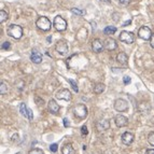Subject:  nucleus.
Returning a JSON list of instances; mask_svg holds the SVG:
<instances>
[{
  "label": "nucleus",
  "instance_id": "obj_26",
  "mask_svg": "<svg viewBox=\"0 0 154 154\" xmlns=\"http://www.w3.org/2000/svg\"><path fill=\"white\" fill-rule=\"evenodd\" d=\"M148 142H149L151 145L154 147V131H152V133L149 134V136H148Z\"/></svg>",
  "mask_w": 154,
  "mask_h": 154
},
{
  "label": "nucleus",
  "instance_id": "obj_15",
  "mask_svg": "<svg viewBox=\"0 0 154 154\" xmlns=\"http://www.w3.org/2000/svg\"><path fill=\"white\" fill-rule=\"evenodd\" d=\"M47 106H49V111L51 112L52 114H56L57 112L59 111V106L54 99H51L47 103Z\"/></svg>",
  "mask_w": 154,
  "mask_h": 154
},
{
  "label": "nucleus",
  "instance_id": "obj_37",
  "mask_svg": "<svg viewBox=\"0 0 154 154\" xmlns=\"http://www.w3.org/2000/svg\"><path fill=\"white\" fill-rule=\"evenodd\" d=\"M111 0H100V2H103V3H110Z\"/></svg>",
  "mask_w": 154,
  "mask_h": 154
},
{
  "label": "nucleus",
  "instance_id": "obj_7",
  "mask_svg": "<svg viewBox=\"0 0 154 154\" xmlns=\"http://www.w3.org/2000/svg\"><path fill=\"white\" fill-rule=\"evenodd\" d=\"M114 109L119 112H124L128 109V103L126 101L125 99L119 98L114 101Z\"/></svg>",
  "mask_w": 154,
  "mask_h": 154
},
{
  "label": "nucleus",
  "instance_id": "obj_9",
  "mask_svg": "<svg viewBox=\"0 0 154 154\" xmlns=\"http://www.w3.org/2000/svg\"><path fill=\"white\" fill-rule=\"evenodd\" d=\"M68 49H69L68 44H67V42L65 40H59L55 45V50L61 55H65L66 53L68 52Z\"/></svg>",
  "mask_w": 154,
  "mask_h": 154
},
{
  "label": "nucleus",
  "instance_id": "obj_35",
  "mask_svg": "<svg viewBox=\"0 0 154 154\" xmlns=\"http://www.w3.org/2000/svg\"><path fill=\"white\" fill-rule=\"evenodd\" d=\"M145 154H154V149H148Z\"/></svg>",
  "mask_w": 154,
  "mask_h": 154
},
{
  "label": "nucleus",
  "instance_id": "obj_33",
  "mask_svg": "<svg viewBox=\"0 0 154 154\" xmlns=\"http://www.w3.org/2000/svg\"><path fill=\"white\" fill-rule=\"evenodd\" d=\"M63 121H64V126H65V127H68V126L70 125V124H69V121H68V119H67V117H65V119H64Z\"/></svg>",
  "mask_w": 154,
  "mask_h": 154
},
{
  "label": "nucleus",
  "instance_id": "obj_16",
  "mask_svg": "<svg viewBox=\"0 0 154 154\" xmlns=\"http://www.w3.org/2000/svg\"><path fill=\"white\" fill-rule=\"evenodd\" d=\"M30 61H33V64H41L42 55L39 52L36 51V50H33V53H31V55H30Z\"/></svg>",
  "mask_w": 154,
  "mask_h": 154
},
{
  "label": "nucleus",
  "instance_id": "obj_5",
  "mask_svg": "<svg viewBox=\"0 0 154 154\" xmlns=\"http://www.w3.org/2000/svg\"><path fill=\"white\" fill-rule=\"evenodd\" d=\"M152 31H151V29L149 27H147V26H142V27L140 28L139 30H138V37L140 39H142V40H150L151 37H152Z\"/></svg>",
  "mask_w": 154,
  "mask_h": 154
},
{
  "label": "nucleus",
  "instance_id": "obj_6",
  "mask_svg": "<svg viewBox=\"0 0 154 154\" xmlns=\"http://www.w3.org/2000/svg\"><path fill=\"white\" fill-rule=\"evenodd\" d=\"M54 26H55L56 30H58V31H64V30L67 29V22H66L61 16L57 15L55 19H54Z\"/></svg>",
  "mask_w": 154,
  "mask_h": 154
},
{
  "label": "nucleus",
  "instance_id": "obj_25",
  "mask_svg": "<svg viewBox=\"0 0 154 154\" xmlns=\"http://www.w3.org/2000/svg\"><path fill=\"white\" fill-rule=\"evenodd\" d=\"M67 81L71 84V86H72V89H73V91H75V93H78V92H79V89H78V85H77V83H75V81H73V80H71V79H68Z\"/></svg>",
  "mask_w": 154,
  "mask_h": 154
},
{
  "label": "nucleus",
  "instance_id": "obj_28",
  "mask_svg": "<svg viewBox=\"0 0 154 154\" xmlns=\"http://www.w3.org/2000/svg\"><path fill=\"white\" fill-rule=\"evenodd\" d=\"M10 47H11V44H10V42L9 41H5L2 43V45H1V49L2 50H9Z\"/></svg>",
  "mask_w": 154,
  "mask_h": 154
},
{
  "label": "nucleus",
  "instance_id": "obj_19",
  "mask_svg": "<svg viewBox=\"0 0 154 154\" xmlns=\"http://www.w3.org/2000/svg\"><path fill=\"white\" fill-rule=\"evenodd\" d=\"M106 89V86H105V84L103 83H98L95 85V87H94V93L95 94H101Z\"/></svg>",
  "mask_w": 154,
  "mask_h": 154
},
{
  "label": "nucleus",
  "instance_id": "obj_32",
  "mask_svg": "<svg viewBox=\"0 0 154 154\" xmlns=\"http://www.w3.org/2000/svg\"><path fill=\"white\" fill-rule=\"evenodd\" d=\"M119 2H120L121 5H128V3L131 2V0H119Z\"/></svg>",
  "mask_w": 154,
  "mask_h": 154
},
{
  "label": "nucleus",
  "instance_id": "obj_38",
  "mask_svg": "<svg viewBox=\"0 0 154 154\" xmlns=\"http://www.w3.org/2000/svg\"><path fill=\"white\" fill-rule=\"evenodd\" d=\"M16 154H22V153H16Z\"/></svg>",
  "mask_w": 154,
  "mask_h": 154
},
{
  "label": "nucleus",
  "instance_id": "obj_34",
  "mask_svg": "<svg viewBox=\"0 0 154 154\" xmlns=\"http://www.w3.org/2000/svg\"><path fill=\"white\" fill-rule=\"evenodd\" d=\"M150 42H151V47L154 49V33L152 35V37H151V39H150Z\"/></svg>",
  "mask_w": 154,
  "mask_h": 154
},
{
  "label": "nucleus",
  "instance_id": "obj_12",
  "mask_svg": "<svg viewBox=\"0 0 154 154\" xmlns=\"http://www.w3.org/2000/svg\"><path fill=\"white\" fill-rule=\"evenodd\" d=\"M109 128H110V123L107 120H100L96 124V129L98 131H106Z\"/></svg>",
  "mask_w": 154,
  "mask_h": 154
},
{
  "label": "nucleus",
  "instance_id": "obj_29",
  "mask_svg": "<svg viewBox=\"0 0 154 154\" xmlns=\"http://www.w3.org/2000/svg\"><path fill=\"white\" fill-rule=\"evenodd\" d=\"M81 134L83 136H86L87 134H89V131H87V127L85 125H83L82 127H81Z\"/></svg>",
  "mask_w": 154,
  "mask_h": 154
},
{
  "label": "nucleus",
  "instance_id": "obj_3",
  "mask_svg": "<svg viewBox=\"0 0 154 154\" xmlns=\"http://www.w3.org/2000/svg\"><path fill=\"white\" fill-rule=\"evenodd\" d=\"M73 114L80 120H83L87 117V108L83 103H78L73 108Z\"/></svg>",
  "mask_w": 154,
  "mask_h": 154
},
{
  "label": "nucleus",
  "instance_id": "obj_21",
  "mask_svg": "<svg viewBox=\"0 0 154 154\" xmlns=\"http://www.w3.org/2000/svg\"><path fill=\"white\" fill-rule=\"evenodd\" d=\"M115 31H117V27H114V26H107L103 30L105 35H113Z\"/></svg>",
  "mask_w": 154,
  "mask_h": 154
},
{
  "label": "nucleus",
  "instance_id": "obj_8",
  "mask_svg": "<svg viewBox=\"0 0 154 154\" xmlns=\"http://www.w3.org/2000/svg\"><path fill=\"white\" fill-rule=\"evenodd\" d=\"M71 97H72L71 92L67 89H59V91L56 93V98H57V99H61V100H70Z\"/></svg>",
  "mask_w": 154,
  "mask_h": 154
},
{
  "label": "nucleus",
  "instance_id": "obj_17",
  "mask_svg": "<svg viewBox=\"0 0 154 154\" xmlns=\"http://www.w3.org/2000/svg\"><path fill=\"white\" fill-rule=\"evenodd\" d=\"M61 153L63 154H75V151L73 149V147L70 143H66L64 145V147L61 148Z\"/></svg>",
  "mask_w": 154,
  "mask_h": 154
},
{
  "label": "nucleus",
  "instance_id": "obj_30",
  "mask_svg": "<svg viewBox=\"0 0 154 154\" xmlns=\"http://www.w3.org/2000/svg\"><path fill=\"white\" fill-rule=\"evenodd\" d=\"M57 149H58V145H56V143H52V145H50V150H51L53 153H55L56 151H57Z\"/></svg>",
  "mask_w": 154,
  "mask_h": 154
},
{
  "label": "nucleus",
  "instance_id": "obj_4",
  "mask_svg": "<svg viewBox=\"0 0 154 154\" xmlns=\"http://www.w3.org/2000/svg\"><path fill=\"white\" fill-rule=\"evenodd\" d=\"M119 39H120V41L124 42L126 44H131L134 42V40H135V36L131 31H122L120 33Z\"/></svg>",
  "mask_w": 154,
  "mask_h": 154
},
{
  "label": "nucleus",
  "instance_id": "obj_11",
  "mask_svg": "<svg viewBox=\"0 0 154 154\" xmlns=\"http://www.w3.org/2000/svg\"><path fill=\"white\" fill-rule=\"evenodd\" d=\"M122 142L126 145H131L133 143V141H134V138H135V136L134 134H131L129 131H126L124 133L123 135H122Z\"/></svg>",
  "mask_w": 154,
  "mask_h": 154
},
{
  "label": "nucleus",
  "instance_id": "obj_23",
  "mask_svg": "<svg viewBox=\"0 0 154 154\" xmlns=\"http://www.w3.org/2000/svg\"><path fill=\"white\" fill-rule=\"evenodd\" d=\"M8 92V85L5 83V82H1V85H0V94L1 95H5Z\"/></svg>",
  "mask_w": 154,
  "mask_h": 154
},
{
  "label": "nucleus",
  "instance_id": "obj_10",
  "mask_svg": "<svg viewBox=\"0 0 154 154\" xmlns=\"http://www.w3.org/2000/svg\"><path fill=\"white\" fill-rule=\"evenodd\" d=\"M103 47H105V43L100 39H94L93 41H92V50L95 53L103 52Z\"/></svg>",
  "mask_w": 154,
  "mask_h": 154
},
{
  "label": "nucleus",
  "instance_id": "obj_24",
  "mask_svg": "<svg viewBox=\"0 0 154 154\" xmlns=\"http://www.w3.org/2000/svg\"><path fill=\"white\" fill-rule=\"evenodd\" d=\"M70 11L73 14H77V15H80V16L85 14V11H84V10H80V9H77V8H72V9H70Z\"/></svg>",
  "mask_w": 154,
  "mask_h": 154
},
{
  "label": "nucleus",
  "instance_id": "obj_13",
  "mask_svg": "<svg viewBox=\"0 0 154 154\" xmlns=\"http://www.w3.org/2000/svg\"><path fill=\"white\" fill-rule=\"evenodd\" d=\"M114 121H115V124H117V127H124L128 124V119L124 115H122V114H119L115 117L114 119Z\"/></svg>",
  "mask_w": 154,
  "mask_h": 154
},
{
  "label": "nucleus",
  "instance_id": "obj_18",
  "mask_svg": "<svg viewBox=\"0 0 154 154\" xmlns=\"http://www.w3.org/2000/svg\"><path fill=\"white\" fill-rule=\"evenodd\" d=\"M117 61H119L122 65H125L126 63H127V55H126L124 52L119 53L117 56Z\"/></svg>",
  "mask_w": 154,
  "mask_h": 154
},
{
  "label": "nucleus",
  "instance_id": "obj_36",
  "mask_svg": "<svg viewBox=\"0 0 154 154\" xmlns=\"http://www.w3.org/2000/svg\"><path fill=\"white\" fill-rule=\"evenodd\" d=\"M131 23V19H129V21H127V22H125V23L123 24V26H126V25H129V24Z\"/></svg>",
  "mask_w": 154,
  "mask_h": 154
},
{
  "label": "nucleus",
  "instance_id": "obj_1",
  "mask_svg": "<svg viewBox=\"0 0 154 154\" xmlns=\"http://www.w3.org/2000/svg\"><path fill=\"white\" fill-rule=\"evenodd\" d=\"M7 33H8V36L12 37L13 39L19 40V39H21L22 36H23V28L21 27L19 25L12 24V25H10L9 27H8V29H7Z\"/></svg>",
  "mask_w": 154,
  "mask_h": 154
},
{
  "label": "nucleus",
  "instance_id": "obj_2",
  "mask_svg": "<svg viewBox=\"0 0 154 154\" xmlns=\"http://www.w3.org/2000/svg\"><path fill=\"white\" fill-rule=\"evenodd\" d=\"M36 25L39 29H41L42 31H49L52 28V23L51 21L45 17V16H40L36 22Z\"/></svg>",
  "mask_w": 154,
  "mask_h": 154
},
{
  "label": "nucleus",
  "instance_id": "obj_31",
  "mask_svg": "<svg viewBox=\"0 0 154 154\" xmlns=\"http://www.w3.org/2000/svg\"><path fill=\"white\" fill-rule=\"evenodd\" d=\"M123 82H124V84H129L131 82V77H128V75L124 77V78H123Z\"/></svg>",
  "mask_w": 154,
  "mask_h": 154
},
{
  "label": "nucleus",
  "instance_id": "obj_20",
  "mask_svg": "<svg viewBox=\"0 0 154 154\" xmlns=\"http://www.w3.org/2000/svg\"><path fill=\"white\" fill-rule=\"evenodd\" d=\"M19 111H21V114L23 115L24 117H27L28 119V108L26 106V103H21L19 106Z\"/></svg>",
  "mask_w": 154,
  "mask_h": 154
},
{
  "label": "nucleus",
  "instance_id": "obj_27",
  "mask_svg": "<svg viewBox=\"0 0 154 154\" xmlns=\"http://www.w3.org/2000/svg\"><path fill=\"white\" fill-rule=\"evenodd\" d=\"M28 154H43V151L42 150H40V149H33V150H30L29 151V153Z\"/></svg>",
  "mask_w": 154,
  "mask_h": 154
},
{
  "label": "nucleus",
  "instance_id": "obj_14",
  "mask_svg": "<svg viewBox=\"0 0 154 154\" xmlns=\"http://www.w3.org/2000/svg\"><path fill=\"white\" fill-rule=\"evenodd\" d=\"M117 41L114 39H112V38H108L107 40L105 41V47L107 49L108 51H113V50L117 49Z\"/></svg>",
  "mask_w": 154,
  "mask_h": 154
},
{
  "label": "nucleus",
  "instance_id": "obj_22",
  "mask_svg": "<svg viewBox=\"0 0 154 154\" xmlns=\"http://www.w3.org/2000/svg\"><path fill=\"white\" fill-rule=\"evenodd\" d=\"M9 17V14L7 13V11L5 10H0V23H3L5 21H7Z\"/></svg>",
  "mask_w": 154,
  "mask_h": 154
}]
</instances>
